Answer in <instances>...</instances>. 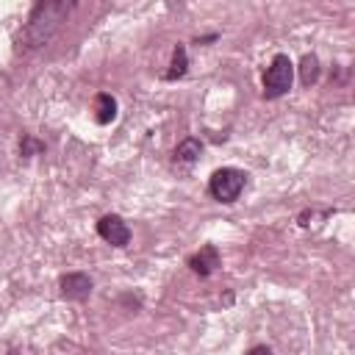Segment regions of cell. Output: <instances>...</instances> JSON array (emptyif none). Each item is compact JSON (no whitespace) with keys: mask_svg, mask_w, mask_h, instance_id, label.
<instances>
[{"mask_svg":"<svg viewBox=\"0 0 355 355\" xmlns=\"http://www.w3.org/2000/svg\"><path fill=\"white\" fill-rule=\"evenodd\" d=\"M72 3H64V0H53V3H39L25 25V31L19 33V44L25 42V50H33V47H42L50 42V36L58 31V25L64 22V17L69 14Z\"/></svg>","mask_w":355,"mask_h":355,"instance_id":"cell-1","label":"cell"},{"mask_svg":"<svg viewBox=\"0 0 355 355\" xmlns=\"http://www.w3.org/2000/svg\"><path fill=\"white\" fill-rule=\"evenodd\" d=\"M291 78H294V64L288 55H275L272 64L263 72V94L266 97H280L291 89Z\"/></svg>","mask_w":355,"mask_h":355,"instance_id":"cell-2","label":"cell"},{"mask_svg":"<svg viewBox=\"0 0 355 355\" xmlns=\"http://www.w3.org/2000/svg\"><path fill=\"white\" fill-rule=\"evenodd\" d=\"M244 180H247V175H244L241 169L225 166V169H216V172L211 175L208 189H211V194H214L219 202H233V200L241 194Z\"/></svg>","mask_w":355,"mask_h":355,"instance_id":"cell-3","label":"cell"},{"mask_svg":"<svg viewBox=\"0 0 355 355\" xmlns=\"http://www.w3.org/2000/svg\"><path fill=\"white\" fill-rule=\"evenodd\" d=\"M97 233H100L108 244H114V247H125V244L130 241V227H128L116 214L103 216V219L97 222Z\"/></svg>","mask_w":355,"mask_h":355,"instance_id":"cell-4","label":"cell"},{"mask_svg":"<svg viewBox=\"0 0 355 355\" xmlns=\"http://www.w3.org/2000/svg\"><path fill=\"white\" fill-rule=\"evenodd\" d=\"M61 294L67 300H86L92 294V277L83 272H72V275L61 277Z\"/></svg>","mask_w":355,"mask_h":355,"instance_id":"cell-5","label":"cell"},{"mask_svg":"<svg viewBox=\"0 0 355 355\" xmlns=\"http://www.w3.org/2000/svg\"><path fill=\"white\" fill-rule=\"evenodd\" d=\"M189 266H191L197 275L208 277V275L219 266V250H216V247H211V244L200 247V252H194V255L189 258Z\"/></svg>","mask_w":355,"mask_h":355,"instance_id":"cell-6","label":"cell"},{"mask_svg":"<svg viewBox=\"0 0 355 355\" xmlns=\"http://www.w3.org/2000/svg\"><path fill=\"white\" fill-rule=\"evenodd\" d=\"M114 116H116V100H114L111 94L100 92V94L94 97V119H97L100 125H108Z\"/></svg>","mask_w":355,"mask_h":355,"instance_id":"cell-7","label":"cell"},{"mask_svg":"<svg viewBox=\"0 0 355 355\" xmlns=\"http://www.w3.org/2000/svg\"><path fill=\"white\" fill-rule=\"evenodd\" d=\"M200 153H202V144L197 139H183L175 150V161L178 164H191V161H197Z\"/></svg>","mask_w":355,"mask_h":355,"instance_id":"cell-8","label":"cell"},{"mask_svg":"<svg viewBox=\"0 0 355 355\" xmlns=\"http://www.w3.org/2000/svg\"><path fill=\"white\" fill-rule=\"evenodd\" d=\"M186 67H189V58H186V47H175V53H172V64H169V72H166V78L169 80H175V78H183L186 75Z\"/></svg>","mask_w":355,"mask_h":355,"instance_id":"cell-9","label":"cell"},{"mask_svg":"<svg viewBox=\"0 0 355 355\" xmlns=\"http://www.w3.org/2000/svg\"><path fill=\"white\" fill-rule=\"evenodd\" d=\"M300 78H302L305 86L316 83V78H319V61H316V55H305V58H302V64H300Z\"/></svg>","mask_w":355,"mask_h":355,"instance_id":"cell-10","label":"cell"},{"mask_svg":"<svg viewBox=\"0 0 355 355\" xmlns=\"http://www.w3.org/2000/svg\"><path fill=\"white\" fill-rule=\"evenodd\" d=\"M42 147H44V144H39V141H33V139H25L19 150H22V155H31V153H39Z\"/></svg>","mask_w":355,"mask_h":355,"instance_id":"cell-11","label":"cell"},{"mask_svg":"<svg viewBox=\"0 0 355 355\" xmlns=\"http://www.w3.org/2000/svg\"><path fill=\"white\" fill-rule=\"evenodd\" d=\"M250 355H275L269 347H255V349H250Z\"/></svg>","mask_w":355,"mask_h":355,"instance_id":"cell-12","label":"cell"}]
</instances>
